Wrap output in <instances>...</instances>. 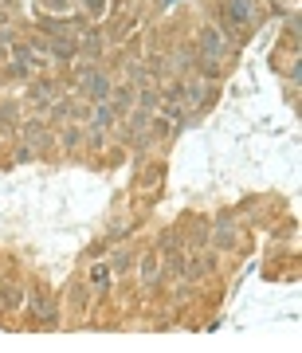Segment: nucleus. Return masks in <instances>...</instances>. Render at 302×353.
<instances>
[{"mask_svg": "<svg viewBox=\"0 0 302 353\" xmlns=\"http://www.w3.org/2000/svg\"><path fill=\"white\" fill-rule=\"evenodd\" d=\"M47 4H51V8H63V4H67V0H47Z\"/></svg>", "mask_w": 302, "mask_h": 353, "instance_id": "8", "label": "nucleus"}, {"mask_svg": "<svg viewBox=\"0 0 302 353\" xmlns=\"http://www.w3.org/2000/svg\"><path fill=\"white\" fill-rule=\"evenodd\" d=\"M110 122H114V110H110V106H102V110L94 114V122H90V126H94V130H106Z\"/></svg>", "mask_w": 302, "mask_h": 353, "instance_id": "3", "label": "nucleus"}, {"mask_svg": "<svg viewBox=\"0 0 302 353\" xmlns=\"http://www.w3.org/2000/svg\"><path fill=\"white\" fill-rule=\"evenodd\" d=\"M228 20L232 24H247V16H251V0H228Z\"/></svg>", "mask_w": 302, "mask_h": 353, "instance_id": "1", "label": "nucleus"}, {"mask_svg": "<svg viewBox=\"0 0 302 353\" xmlns=\"http://www.w3.org/2000/svg\"><path fill=\"white\" fill-rule=\"evenodd\" d=\"M216 47H220V35L208 28V32H204V51H208V55H216Z\"/></svg>", "mask_w": 302, "mask_h": 353, "instance_id": "4", "label": "nucleus"}, {"mask_svg": "<svg viewBox=\"0 0 302 353\" xmlns=\"http://www.w3.org/2000/svg\"><path fill=\"white\" fill-rule=\"evenodd\" d=\"M47 94H51V87H47V83H39V87L32 90V99H35V102H47Z\"/></svg>", "mask_w": 302, "mask_h": 353, "instance_id": "5", "label": "nucleus"}, {"mask_svg": "<svg viewBox=\"0 0 302 353\" xmlns=\"http://www.w3.org/2000/svg\"><path fill=\"white\" fill-rule=\"evenodd\" d=\"M87 90H90V99H106V94H110V83H106V79L102 75H87Z\"/></svg>", "mask_w": 302, "mask_h": 353, "instance_id": "2", "label": "nucleus"}, {"mask_svg": "<svg viewBox=\"0 0 302 353\" xmlns=\"http://www.w3.org/2000/svg\"><path fill=\"white\" fill-rule=\"evenodd\" d=\"M94 287H98V290L106 287V267H98V271H94Z\"/></svg>", "mask_w": 302, "mask_h": 353, "instance_id": "6", "label": "nucleus"}, {"mask_svg": "<svg viewBox=\"0 0 302 353\" xmlns=\"http://www.w3.org/2000/svg\"><path fill=\"white\" fill-rule=\"evenodd\" d=\"M102 4H106V0H87V8H90V12H98Z\"/></svg>", "mask_w": 302, "mask_h": 353, "instance_id": "7", "label": "nucleus"}]
</instances>
